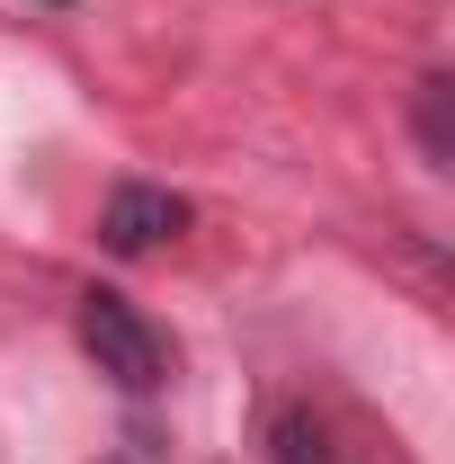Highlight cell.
<instances>
[{"label": "cell", "instance_id": "277c9868", "mask_svg": "<svg viewBox=\"0 0 455 464\" xmlns=\"http://www.w3.org/2000/svg\"><path fill=\"white\" fill-rule=\"evenodd\" d=\"M295 464H304V456H295Z\"/></svg>", "mask_w": 455, "mask_h": 464}, {"label": "cell", "instance_id": "6da1fadb", "mask_svg": "<svg viewBox=\"0 0 455 464\" xmlns=\"http://www.w3.org/2000/svg\"><path fill=\"white\" fill-rule=\"evenodd\" d=\"M81 348H90V366L108 375L116 393H134V402L170 384V340H161L116 286H90V295H81Z\"/></svg>", "mask_w": 455, "mask_h": 464}, {"label": "cell", "instance_id": "3957f363", "mask_svg": "<svg viewBox=\"0 0 455 464\" xmlns=\"http://www.w3.org/2000/svg\"><path fill=\"white\" fill-rule=\"evenodd\" d=\"M447 108H455V81H447V72H429V81H420V152H429V170H447V161H455Z\"/></svg>", "mask_w": 455, "mask_h": 464}, {"label": "cell", "instance_id": "7a4b0ae2", "mask_svg": "<svg viewBox=\"0 0 455 464\" xmlns=\"http://www.w3.org/2000/svg\"><path fill=\"white\" fill-rule=\"evenodd\" d=\"M188 232V197H170V188H143V179H125L108 197V215H99V241H108L116 259H152L161 241H179Z\"/></svg>", "mask_w": 455, "mask_h": 464}]
</instances>
